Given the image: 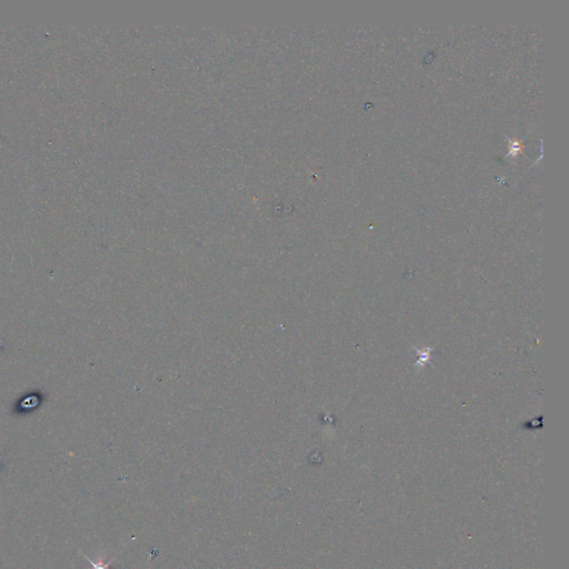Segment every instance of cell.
<instances>
[{
    "label": "cell",
    "mask_w": 569,
    "mask_h": 569,
    "mask_svg": "<svg viewBox=\"0 0 569 569\" xmlns=\"http://www.w3.org/2000/svg\"><path fill=\"white\" fill-rule=\"evenodd\" d=\"M0 459H1V457H0Z\"/></svg>",
    "instance_id": "2"
},
{
    "label": "cell",
    "mask_w": 569,
    "mask_h": 569,
    "mask_svg": "<svg viewBox=\"0 0 569 569\" xmlns=\"http://www.w3.org/2000/svg\"><path fill=\"white\" fill-rule=\"evenodd\" d=\"M79 554H80V555L84 556L85 559H87L88 563H89V564L92 565V569H111L110 565L113 564V563H114L115 559H116V557H114V559H111V561H108V563H105V561H103V557H101V559H98V561H92V559H89V557H87V556L85 555V554L82 553V552H80V550H79Z\"/></svg>",
    "instance_id": "1"
}]
</instances>
